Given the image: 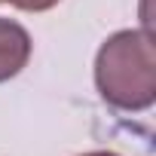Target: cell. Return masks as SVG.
<instances>
[{
    "mask_svg": "<svg viewBox=\"0 0 156 156\" xmlns=\"http://www.w3.org/2000/svg\"><path fill=\"white\" fill-rule=\"evenodd\" d=\"M31 52H34L31 34L12 19H0V83L19 76L28 67Z\"/></svg>",
    "mask_w": 156,
    "mask_h": 156,
    "instance_id": "obj_2",
    "label": "cell"
},
{
    "mask_svg": "<svg viewBox=\"0 0 156 156\" xmlns=\"http://www.w3.org/2000/svg\"><path fill=\"white\" fill-rule=\"evenodd\" d=\"M95 89L104 104L122 113L150 110L156 101L153 34L126 28L110 34L95 55Z\"/></svg>",
    "mask_w": 156,
    "mask_h": 156,
    "instance_id": "obj_1",
    "label": "cell"
},
{
    "mask_svg": "<svg viewBox=\"0 0 156 156\" xmlns=\"http://www.w3.org/2000/svg\"><path fill=\"white\" fill-rule=\"evenodd\" d=\"M0 3H12L22 12H46V9H52L58 3V0H0Z\"/></svg>",
    "mask_w": 156,
    "mask_h": 156,
    "instance_id": "obj_3",
    "label": "cell"
},
{
    "mask_svg": "<svg viewBox=\"0 0 156 156\" xmlns=\"http://www.w3.org/2000/svg\"><path fill=\"white\" fill-rule=\"evenodd\" d=\"M83 156H119V153H113V150H89Z\"/></svg>",
    "mask_w": 156,
    "mask_h": 156,
    "instance_id": "obj_4",
    "label": "cell"
}]
</instances>
